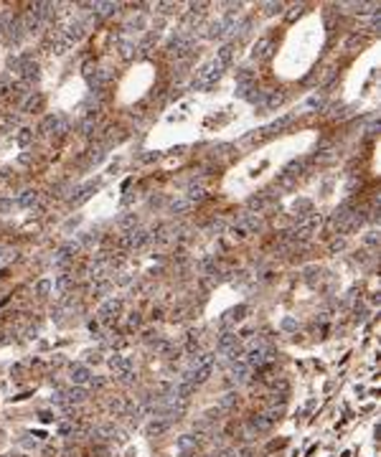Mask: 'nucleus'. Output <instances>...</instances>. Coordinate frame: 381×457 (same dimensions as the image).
<instances>
[{
  "label": "nucleus",
  "instance_id": "nucleus-1",
  "mask_svg": "<svg viewBox=\"0 0 381 457\" xmlns=\"http://www.w3.org/2000/svg\"><path fill=\"white\" fill-rule=\"evenodd\" d=\"M224 69H226V66L214 58L211 64H206V66L198 71V77L193 79V89H206V86H211L214 81H218V77L224 74Z\"/></svg>",
  "mask_w": 381,
  "mask_h": 457
},
{
  "label": "nucleus",
  "instance_id": "nucleus-2",
  "mask_svg": "<svg viewBox=\"0 0 381 457\" xmlns=\"http://www.w3.org/2000/svg\"><path fill=\"white\" fill-rule=\"evenodd\" d=\"M41 130L46 132V135H56V137H61L64 132L69 130V120H66L61 112H54V114H49L46 120H43Z\"/></svg>",
  "mask_w": 381,
  "mask_h": 457
},
{
  "label": "nucleus",
  "instance_id": "nucleus-3",
  "mask_svg": "<svg viewBox=\"0 0 381 457\" xmlns=\"http://www.w3.org/2000/svg\"><path fill=\"white\" fill-rule=\"evenodd\" d=\"M231 31H237V18L229 13V16H224L221 21H216V23L209 26V33H206V36H209V38H224V36H229Z\"/></svg>",
  "mask_w": 381,
  "mask_h": 457
},
{
  "label": "nucleus",
  "instance_id": "nucleus-4",
  "mask_svg": "<svg viewBox=\"0 0 381 457\" xmlns=\"http://www.w3.org/2000/svg\"><path fill=\"white\" fill-rule=\"evenodd\" d=\"M84 79H86V84L92 86V92H102V86L107 84V71L105 69H94L92 64H86L84 66Z\"/></svg>",
  "mask_w": 381,
  "mask_h": 457
},
{
  "label": "nucleus",
  "instance_id": "nucleus-5",
  "mask_svg": "<svg viewBox=\"0 0 381 457\" xmlns=\"http://www.w3.org/2000/svg\"><path fill=\"white\" fill-rule=\"evenodd\" d=\"M150 239H153L150 231H145V229H133V231H127L125 237L120 239V244H122V246H130V249H142Z\"/></svg>",
  "mask_w": 381,
  "mask_h": 457
},
{
  "label": "nucleus",
  "instance_id": "nucleus-6",
  "mask_svg": "<svg viewBox=\"0 0 381 457\" xmlns=\"http://www.w3.org/2000/svg\"><path fill=\"white\" fill-rule=\"evenodd\" d=\"M120 313H122V300H114L112 297V300H107L105 305L99 307V320L109 325V323L117 320V315H120Z\"/></svg>",
  "mask_w": 381,
  "mask_h": 457
},
{
  "label": "nucleus",
  "instance_id": "nucleus-7",
  "mask_svg": "<svg viewBox=\"0 0 381 457\" xmlns=\"http://www.w3.org/2000/svg\"><path fill=\"white\" fill-rule=\"evenodd\" d=\"M318 226H320V216H307L302 224L292 231V237H295V239H310L313 234L318 231Z\"/></svg>",
  "mask_w": 381,
  "mask_h": 457
},
{
  "label": "nucleus",
  "instance_id": "nucleus-8",
  "mask_svg": "<svg viewBox=\"0 0 381 457\" xmlns=\"http://www.w3.org/2000/svg\"><path fill=\"white\" fill-rule=\"evenodd\" d=\"M92 381V371L84 363H74L71 366V384L74 386H86Z\"/></svg>",
  "mask_w": 381,
  "mask_h": 457
},
{
  "label": "nucleus",
  "instance_id": "nucleus-9",
  "mask_svg": "<svg viewBox=\"0 0 381 457\" xmlns=\"http://www.w3.org/2000/svg\"><path fill=\"white\" fill-rule=\"evenodd\" d=\"M18 71H21V77H23V84H31V81L38 79V64L31 61V58H21Z\"/></svg>",
  "mask_w": 381,
  "mask_h": 457
},
{
  "label": "nucleus",
  "instance_id": "nucleus-10",
  "mask_svg": "<svg viewBox=\"0 0 381 457\" xmlns=\"http://www.w3.org/2000/svg\"><path fill=\"white\" fill-rule=\"evenodd\" d=\"M84 31H86V23L84 21H74V23H69L64 31H61V36L69 41V43H77L82 36H84Z\"/></svg>",
  "mask_w": 381,
  "mask_h": 457
},
{
  "label": "nucleus",
  "instance_id": "nucleus-11",
  "mask_svg": "<svg viewBox=\"0 0 381 457\" xmlns=\"http://www.w3.org/2000/svg\"><path fill=\"white\" fill-rule=\"evenodd\" d=\"M94 190H97V183H84V186H79V188L74 190V196H71V206H82L86 198L94 193Z\"/></svg>",
  "mask_w": 381,
  "mask_h": 457
},
{
  "label": "nucleus",
  "instance_id": "nucleus-12",
  "mask_svg": "<svg viewBox=\"0 0 381 457\" xmlns=\"http://www.w3.org/2000/svg\"><path fill=\"white\" fill-rule=\"evenodd\" d=\"M79 252V244H66V246H61L56 252V257H54V262L58 264V267H64V264L69 262V259H74V254Z\"/></svg>",
  "mask_w": 381,
  "mask_h": 457
},
{
  "label": "nucleus",
  "instance_id": "nucleus-13",
  "mask_svg": "<svg viewBox=\"0 0 381 457\" xmlns=\"http://www.w3.org/2000/svg\"><path fill=\"white\" fill-rule=\"evenodd\" d=\"M109 368H112L117 376H120V374H125V371H133V361H130L127 356H112V358H109Z\"/></svg>",
  "mask_w": 381,
  "mask_h": 457
},
{
  "label": "nucleus",
  "instance_id": "nucleus-14",
  "mask_svg": "<svg viewBox=\"0 0 381 457\" xmlns=\"http://www.w3.org/2000/svg\"><path fill=\"white\" fill-rule=\"evenodd\" d=\"M249 427L257 432V434H265V432H270L272 430V422L265 417V414H254L252 419H249Z\"/></svg>",
  "mask_w": 381,
  "mask_h": 457
},
{
  "label": "nucleus",
  "instance_id": "nucleus-15",
  "mask_svg": "<svg viewBox=\"0 0 381 457\" xmlns=\"http://www.w3.org/2000/svg\"><path fill=\"white\" fill-rule=\"evenodd\" d=\"M186 198H188L190 203H198V201H203V198H206V186H203V183H190V186H188V193H186Z\"/></svg>",
  "mask_w": 381,
  "mask_h": 457
},
{
  "label": "nucleus",
  "instance_id": "nucleus-16",
  "mask_svg": "<svg viewBox=\"0 0 381 457\" xmlns=\"http://www.w3.org/2000/svg\"><path fill=\"white\" fill-rule=\"evenodd\" d=\"M178 450H181L183 455H196V450H198V442H196V437H190V434L178 437Z\"/></svg>",
  "mask_w": 381,
  "mask_h": 457
},
{
  "label": "nucleus",
  "instance_id": "nucleus-17",
  "mask_svg": "<svg viewBox=\"0 0 381 457\" xmlns=\"http://www.w3.org/2000/svg\"><path fill=\"white\" fill-rule=\"evenodd\" d=\"M249 234H252V229L246 226V221L239 216V221H234V226H231V237L237 239V242H242V239H246Z\"/></svg>",
  "mask_w": 381,
  "mask_h": 457
},
{
  "label": "nucleus",
  "instance_id": "nucleus-18",
  "mask_svg": "<svg viewBox=\"0 0 381 457\" xmlns=\"http://www.w3.org/2000/svg\"><path fill=\"white\" fill-rule=\"evenodd\" d=\"M272 54V38H259L254 43V58H267Z\"/></svg>",
  "mask_w": 381,
  "mask_h": 457
},
{
  "label": "nucleus",
  "instance_id": "nucleus-19",
  "mask_svg": "<svg viewBox=\"0 0 381 457\" xmlns=\"http://www.w3.org/2000/svg\"><path fill=\"white\" fill-rule=\"evenodd\" d=\"M41 107H43V97L36 94V92H33V94H28L26 102H23V112H38Z\"/></svg>",
  "mask_w": 381,
  "mask_h": 457
},
{
  "label": "nucleus",
  "instance_id": "nucleus-20",
  "mask_svg": "<svg viewBox=\"0 0 381 457\" xmlns=\"http://www.w3.org/2000/svg\"><path fill=\"white\" fill-rule=\"evenodd\" d=\"M244 313H246V305H239V307H234V310H229V313H226V318L221 320V325H224V328H229L231 323H239V320L244 318Z\"/></svg>",
  "mask_w": 381,
  "mask_h": 457
},
{
  "label": "nucleus",
  "instance_id": "nucleus-21",
  "mask_svg": "<svg viewBox=\"0 0 381 457\" xmlns=\"http://www.w3.org/2000/svg\"><path fill=\"white\" fill-rule=\"evenodd\" d=\"M234 343H237V335H234L231 330H224L221 335H218V341H216V348L224 353V350H226V348H231Z\"/></svg>",
  "mask_w": 381,
  "mask_h": 457
},
{
  "label": "nucleus",
  "instance_id": "nucleus-22",
  "mask_svg": "<svg viewBox=\"0 0 381 457\" xmlns=\"http://www.w3.org/2000/svg\"><path fill=\"white\" fill-rule=\"evenodd\" d=\"M190 209H193V203H190L186 196L175 198V201L170 203V214H186V211H190Z\"/></svg>",
  "mask_w": 381,
  "mask_h": 457
},
{
  "label": "nucleus",
  "instance_id": "nucleus-23",
  "mask_svg": "<svg viewBox=\"0 0 381 457\" xmlns=\"http://www.w3.org/2000/svg\"><path fill=\"white\" fill-rule=\"evenodd\" d=\"M165 430H168V422L165 419H155V422L148 424V430H145V432H148V437H160Z\"/></svg>",
  "mask_w": 381,
  "mask_h": 457
},
{
  "label": "nucleus",
  "instance_id": "nucleus-24",
  "mask_svg": "<svg viewBox=\"0 0 381 457\" xmlns=\"http://www.w3.org/2000/svg\"><path fill=\"white\" fill-rule=\"evenodd\" d=\"M18 203L23 206V209H31V206H36V203H38V190H23L21 198H18Z\"/></svg>",
  "mask_w": 381,
  "mask_h": 457
},
{
  "label": "nucleus",
  "instance_id": "nucleus-25",
  "mask_svg": "<svg viewBox=\"0 0 381 457\" xmlns=\"http://www.w3.org/2000/svg\"><path fill=\"white\" fill-rule=\"evenodd\" d=\"M224 356H226L231 363H234V361H242V358H244V346L237 341V343H234L231 348H226V350H224Z\"/></svg>",
  "mask_w": 381,
  "mask_h": 457
},
{
  "label": "nucleus",
  "instance_id": "nucleus-26",
  "mask_svg": "<svg viewBox=\"0 0 381 457\" xmlns=\"http://www.w3.org/2000/svg\"><path fill=\"white\" fill-rule=\"evenodd\" d=\"M231 54H234V46L231 43H224V46L218 49V54H216V61H221L224 66H229L231 64Z\"/></svg>",
  "mask_w": 381,
  "mask_h": 457
},
{
  "label": "nucleus",
  "instance_id": "nucleus-27",
  "mask_svg": "<svg viewBox=\"0 0 381 457\" xmlns=\"http://www.w3.org/2000/svg\"><path fill=\"white\" fill-rule=\"evenodd\" d=\"M282 99H285V97H282L280 92H272V94H265V99H262V102H265L267 109H274V107L282 105Z\"/></svg>",
  "mask_w": 381,
  "mask_h": 457
},
{
  "label": "nucleus",
  "instance_id": "nucleus-28",
  "mask_svg": "<svg viewBox=\"0 0 381 457\" xmlns=\"http://www.w3.org/2000/svg\"><path fill=\"white\" fill-rule=\"evenodd\" d=\"M234 404H237V394H234V391L224 394L221 399H218V409H221V411H229V409H231Z\"/></svg>",
  "mask_w": 381,
  "mask_h": 457
},
{
  "label": "nucleus",
  "instance_id": "nucleus-29",
  "mask_svg": "<svg viewBox=\"0 0 381 457\" xmlns=\"http://www.w3.org/2000/svg\"><path fill=\"white\" fill-rule=\"evenodd\" d=\"M92 8L97 10V16H112L117 10V3H94Z\"/></svg>",
  "mask_w": 381,
  "mask_h": 457
},
{
  "label": "nucleus",
  "instance_id": "nucleus-30",
  "mask_svg": "<svg viewBox=\"0 0 381 457\" xmlns=\"http://www.w3.org/2000/svg\"><path fill=\"white\" fill-rule=\"evenodd\" d=\"M94 127H97V114H89V117H86V120L82 122V135H92V132H94Z\"/></svg>",
  "mask_w": 381,
  "mask_h": 457
},
{
  "label": "nucleus",
  "instance_id": "nucleus-31",
  "mask_svg": "<svg viewBox=\"0 0 381 457\" xmlns=\"http://www.w3.org/2000/svg\"><path fill=\"white\" fill-rule=\"evenodd\" d=\"M137 226V216L135 214H127V216H122L120 218V229H125V231H133Z\"/></svg>",
  "mask_w": 381,
  "mask_h": 457
},
{
  "label": "nucleus",
  "instance_id": "nucleus-32",
  "mask_svg": "<svg viewBox=\"0 0 381 457\" xmlns=\"http://www.w3.org/2000/svg\"><path fill=\"white\" fill-rule=\"evenodd\" d=\"M69 285H71V277H69V274H58V277H56V290L61 292V295L69 290Z\"/></svg>",
  "mask_w": 381,
  "mask_h": 457
},
{
  "label": "nucleus",
  "instance_id": "nucleus-33",
  "mask_svg": "<svg viewBox=\"0 0 381 457\" xmlns=\"http://www.w3.org/2000/svg\"><path fill=\"white\" fill-rule=\"evenodd\" d=\"M51 287H54V285L49 282V279H41V282L36 285V295H41V297H43V295H49V292H51Z\"/></svg>",
  "mask_w": 381,
  "mask_h": 457
},
{
  "label": "nucleus",
  "instance_id": "nucleus-34",
  "mask_svg": "<svg viewBox=\"0 0 381 457\" xmlns=\"http://www.w3.org/2000/svg\"><path fill=\"white\" fill-rule=\"evenodd\" d=\"M242 437H244V442H252V439H257L259 434H257V432L252 430V427H249V422H246V424L242 427Z\"/></svg>",
  "mask_w": 381,
  "mask_h": 457
},
{
  "label": "nucleus",
  "instance_id": "nucleus-35",
  "mask_svg": "<svg viewBox=\"0 0 381 457\" xmlns=\"http://www.w3.org/2000/svg\"><path fill=\"white\" fill-rule=\"evenodd\" d=\"M282 330H285V333L298 330V320H295V318H285V320H282Z\"/></svg>",
  "mask_w": 381,
  "mask_h": 457
},
{
  "label": "nucleus",
  "instance_id": "nucleus-36",
  "mask_svg": "<svg viewBox=\"0 0 381 457\" xmlns=\"http://www.w3.org/2000/svg\"><path fill=\"white\" fill-rule=\"evenodd\" d=\"M307 209H310V201H295V206H292V211L300 214V216H302V211H307ZM302 218H305V216H302Z\"/></svg>",
  "mask_w": 381,
  "mask_h": 457
},
{
  "label": "nucleus",
  "instance_id": "nucleus-37",
  "mask_svg": "<svg viewBox=\"0 0 381 457\" xmlns=\"http://www.w3.org/2000/svg\"><path fill=\"white\" fill-rule=\"evenodd\" d=\"M13 198H0V214H8V211H13Z\"/></svg>",
  "mask_w": 381,
  "mask_h": 457
},
{
  "label": "nucleus",
  "instance_id": "nucleus-38",
  "mask_svg": "<svg viewBox=\"0 0 381 457\" xmlns=\"http://www.w3.org/2000/svg\"><path fill=\"white\" fill-rule=\"evenodd\" d=\"M31 137H33V132H31V130H21L18 142H21V145H28V142H31Z\"/></svg>",
  "mask_w": 381,
  "mask_h": 457
},
{
  "label": "nucleus",
  "instance_id": "nucleus-39",
  "mask_svg": "<svg viewBox=\"0 0 381 457\" xmlns=\"http://www.w3.org/2000/svg\"><path fill=\"white\" fill-rule=\"evenodd\" d=\"M363 242L369 244V246L379 244V231H369V234H366V237H363Z\"/></svg>",
  "mask_w": 381,
  "mask_h": 457
},
{
  "label": "nucleus",
  "instance_id": "nucleus-40",
  "mask_svg": "<svg viewBox=\"0 0 381 457\" xmlns=\"http://www.w3.org/2000/svg\"><path fill=\"white\" fill-rule=\"evenodd\" d=\"M262 206H265V198H262V196H254V198H249V209H262Z\"/></svg>",
  "mask_w": 381,
  "mask_h": 457
},
{
  "label": "nucleus",
  "instance_id": "nucleus-41",
  "mask_svg": "<svg viewBox=\"0 0 381 457\" xmlns=\"http://www.w3.org/2000/svg\"><path fill=\"white\" fill-rule=\"evenodd\" d=\"M97 242H99V234H97V231H89V234L82 239V244H97Z\"/></svg>",
  "mask_w": 381,
  "mask_h": 457
},
{
  "label": "nucleus",
  "instance_id": "nucleus-42",
  "mask_svg": "<svg viewBox=\"0 0 381 457\" xmlns=\"http://www.w3.org/2000/svg\"><path fill=\"white\" fill-rule=\"evenodd\" d=\"M302 170V160H298V163H290V168H287V175H298Z\"/></svg>",
  "mask_w": 381,
  "mask_h": 457
},
{
  "label": "nucleus",
  "instance_id": "nucleus-43",
  "mask_svg": "<svg viewBox=\"0 0 381 457\" xmlns=\"http://www.w3.org/2000/svg\"><path fill=\"white\" fill-rule=\"evenodd\" d=\"M120 381H122V384H133V381H135V374H133V371H125V374H120Z\"/></svg>",
  "mask_w": 381,
  "mask_h": 457
},
{
  "label": "nucleus",
  "instance_id": "nucleus-44",
  "mask_svg": "<svg viewBox=\"0 0 381 457\" xmlns=\"http://www.w3.org/2000/svg\"><path fill=\"white\" fill-rule=\"evenodd\" d=\"M265 8H267V13H270V16H274V13H280V10H282V5H280V3H267Z\"/></svg>",
  "mask_w": 381,
  "mask_h": 457
},
{
  "label": "nucleus",
  "instance_id": "nucleus-45",
  "mask_svg": "<svg viewBox=\"0 0 381 457\" xmlns=\"http://www.w3.org/2000/svg\"><path fill=\"white\" fill-rule=\"evenodd\" d=\"M102 155H105L102 150H92V155H89V163H92V165H97L99 160H102Z\"/></svg>",
  "mask_w": 381,
  "mask_h": 457
},
{
  "label": "nucleus",
  "instance_id": "nucleus-46",
  "mask_svg": "<svg viewBox=\"0 0 381 457\" xmlns=\"http://www.w3.org/2000/svg\"><path fill=\"white\" fill-rule=\"evenodd\" d=\"M234 457H252V450L242 447V450H234Z\"/></svg>",
  "mask_w": 381,
  "mask_h": 457
},
{
  "label": "nucleus",
  "instance_id": "nucleus-47",
  "mask_svg": "<svg viewBox=\"0 0 381 457\" xmlns=\"http://www.w3.org/2000/svg\"><path fill=\"white\" fill-rule=\"evenodd\" d=\"M305 107H320V97H310L305 102Z\"/></svg>",
  "mask_w": 381,
  "mask_h": 457
},
{
  "label": "nucleus",
  "instance_id": "nucleus-48",
  "mask_svg": "<svg viewBox=\"0 0 381 457\" xmlns=\"http://www.w3.org/2000/svg\"><path fill=\"white\" fill-rule=\"evenodd\" d=\"M86 361H89V363H99V353H86Z\"/></svg>",
  "mask_w": 381,
  "mask_h": 457
},
{
  "label": "nucleus",
  "instance_id": "nucleus-49",
  "mask_svg": "<svg viewBox=\"0 0 381 457\" xmlns=\"http://www.w3.org/2000/svg\"><path fill=\"white\" fill-rule=\"evenodd\" d=\"M140 325V315H133L130 318V328H137Z\"/></svg>",
  "mask_w": 381,
  "mask_h": 457
},
{
  "label": "nucleus",
  "instance_id": "nucleus-50",
  "mask_svg": "<svg viewBox=\"0 0 381 457\" xmlns=\"http://www.w3.org/2000/svg\"><path fill=\"white\" fill-rule=\"evenodd\" d=\"M300 10H302V5H295V8H292V13H290V21H295V16H298Z\"/></svg>",
  "mask_w": 381,
  "mask_h": 457
},
{
  "label": "nucleus",
  "instance_id": "nucleus-51",
  "mask_svg": "<svg viewBox=\"0 0 381 457\" xmlns=\"http://www.w3.org/2000/svg\"><path fill=\"white\" fill-rule=\"evenodd\" d=\"M54 414H49V411H41V422H51Z\"/></svg>",
  "mask_w": 381,
  "mask_h": 457
},
{
  "label": "nucleus",
  "instance_id": "nucleus-52",
  "mask_svg": "<svg viewBox=\"0 0 381 457\" xmlns=\"http://www.w3.org/2000/svg\"><path fill=\"white\" fill-rule=\"evenodd\" d=\"M3 457H18V455H3Z\"/></svg>",
  "mask_w": 381,
  "mask_h": 457
}]
</instances>
